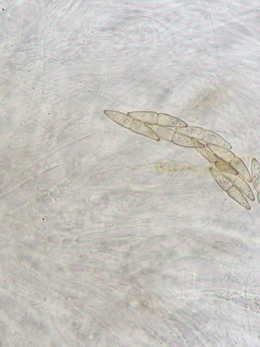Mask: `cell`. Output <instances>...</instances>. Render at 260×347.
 <instances>
[{
  "label": "cell",
  "instance_id": "30bf717a",
  "mask_svg": "<svg viewBox=\"0 0 260 347\" xmlns=\"http://www.w3.org/2000/svg\"><path fill=\"white\" fill-rule=\"evenodd\" d=\"M176 131L177 133L193 138L195 139L203 140L206 130L203 128L198 127H190L177 128Z\"/></svg>",
  "mask_w": 260,
  "mask_h": 347
},
{
  "label": "cell",
  "instance_id": "52a82bcc",
  "mask_svg": "<svg viewBox=\"0 0 260 347\" xmlns=\"http://www.w3.org/2000/svg\"><path fill=\"white\" fill-rule=\"evenodd\" d=\"M207 147L220 160L227 164H230L235 157V154L229 150L221 147L207 144Z\"/></svg>",
  "mask_w": 260,
  "mask_h": 347
},
{
  "label": "cell",
  "instance_id": "9a60e30c",
  "mask_svg": "<svg viewBox=\"0 0 260 347\" xmlns=\"http://www.w3.org/2000/svg\"><path fill=\"white\" fill-rule=\"evenodd\" d=\"M217 168L228 177L229 175L236 177L238 175V172L231 166L220 159L215 164Z\"/></svg>",
  "mask_w": 260,
  "mask_h": 347
},
{
  "label": "cell",
  "instance_id": "ba28073f",
  "mask_svg": "<svg viewBox=\"0 0 260 347\" xmlns=\"http://www.w3.org/2000/svg\"><path fill=\"white\" fill-rule=\"evenodd\" d=\"M209 170L214 180L225 192L233 186L232 182L227 178L222 172L215 168L210 167Z\"/></svg>",
  "mask_w": 260,
  "mask_h": 347
},
{
  "label": "cell",
  "instance_id": "8fae6325",
  "mask_svg": "<svg viewBox=\"0 0 260 347\" xmlns=\"http://www.w3.org/2000/svg\"><path fill=\"white\" fill-rule=\"evenodd\" d=\"M227 193L229 197L236 201L240 206L247 210H251L248 201L235 186L233 185L229 188Z\"/></svg>",
  "mask_w": 260,
  "mask_h": 347
},
{
  "label": "cell",
  "instance_id": "5bb4252c",
  "mask_svg": "<svg viewBox=\"0 0 260 347\" xmlns=\"http://www.w3.org/2000/svg\"><path fill=\"white\" fill-rule=\"evenodd\" d=\"M251 168L254 188L257 193H260V164L255 158L252 160Z\"/></svg>",
  "mask_w": 260,
  "mask_h": 347
},
{
  "label": "cell",
  "instance_id": "277c9868",
  "mask_svg": "<svg viewBox=\"0 0 260 347\" xmlns=\"http://www.w3.org/2000/svg\"><path fill=\"white\" fill-rule=\"evenodd\" d=\"M158 115L156 112L148 111H136L128 114V115L135 120L148 125H157Z\"/></svg>",
  "mask_w": 260,
  "mask_h": 347
},
{
  "label": "cell",
  "instance_id": "7a4b0ae2",
  "mask_svg": "<svg viewBox=\"0 0 260 347\" xmlns=\"http://www.w3.org/2000/svg\"><path fill=\"white\" fill-rule=\"evenodd\" d=\"M203 141L205 143L226 149H231L232 146L221 136L215 132L207 130L205 131Z\"/></svg>",
  "mask_w": 260,
  "mask_h": 347
},
{
  "label": "cell",
  "instance_id": "e0dca14e",
  "mask_svg": "<svg viewBox=\"0 0 260 347\" xmlns=\"http://www.w3.org/2000/svg\"><path fill=\"white\" fill-rule=\"evenodd\" d=\"M257 200L259 203V204L260 205V193H258L257 194Z\"/></svg>",
  "mask_w": 260,
  "mask_h": 347
},
{
  "label": "cell",
  "instance_id": "6da1fadb",
  "mask_svg": "<svg viewBox=\"0 0 260 347\" xmlns=\"http://www.w3.org/2000/svg\"><path fill=\"white\" fill-rule=\"evenodd\" d=\"M172 142L174 144L183 147L195 149L205 147L203 144L195 139L176 132Z\"/></svg>",
  "mask_w": 260,
  "mask_h": 347
},
{
  "label": "cell",
  "instance_id": "2e32d148",
  "mask_svg": "<svg viewBox=\"0 0 260 347\" xmlns=\"http://www.w3.org/2000/svg\"><path fill=\"white\" fill-rule=\"evenodd\" d=\"M196 150L200 154H201L211 164H215L219 158L213 153L211 152L207 149L204 148H200L196 149Z\"/></svg>",
  "mask_w": 260,
  "mask_h": 347
},
{
  "label": "cell",
  "instance_id": "7c38bea8",
  "mask_svg": "<svg viewBox=\"0 0 260 347\" xmlns=\"http://www.w3.org/2000/svg\"><path fill=\"white\" fill-rule=\"evenodd\" d=\"M149 128L160 138L167 141L172 142L176 132L170 129L157 125H149Z\"/></svg>",
  "mask_w": 260,
  "mask_h": 347
},
{
  "label": "cell",
  "instance_id": "8992f818",
  "mask_svg": "<svg viewBox=\"0 0 260 347\" xmlns=\"http://www.w3.org/2000/svg\"><path fill=\"white\" fill-rule=\"evenodd\" d=\"M130 130L135 133L157 141H160V138L149 128V126L139 121L134 120Z\"/></svg>",
  "mask_w": 260,
  "mask_h": 347
},
{
  "label": "cell",
  "instance_id": "5b68a950",
  "mask_svg": "<svg viewBox=\"0 0 260 347\" xmlns=\"http://www.w3.org/2000/svg\"><path fill=\"white\" fill-rule=\"evenodd\" d=\"M157 124L165 128H183L188 126L181 120L164 113L159 114Z\"/></svg>",
  "mask_w": 260,
  "mask_h": 347
},
{
  "label": "cell",
  "instance_id": "3957f363",
  "mask_svg": "<svg viewBox=\"0 0 260 347\" xmlns=\"http://www.w3.org/2000/svg\"><path fill=\"white\" fill-rule=\"evenodd\" d=\"M104 113L114 122L127 129H130L134 120L124 113L106 110Z\"/></svg>",
  "mask_w": 260,
  "mask_h": 347
},
{
  "label": "cell",
  "instance_id": "9c48e42d",
  "mask_svg": "<svg viewBox=\"0 0 260 347\" xmlns=\"http://www.w3.org/2000/svg\"><path fill=\"white\" fill-rule=\"evenodd\" d=\"M230 165L244 179L251 183L252 178L246 166L239 157L235 156Z\"/></svg>",
  "mask_w": 260,
  "mask_h": 347
},
{
  "label": "cell",
  "instance_id": "4fadbf2b",
  "mask_svg": "<svg viewBox=\"0 0 260 347\" xmlns=\"http://www.w3.org/2000/svg\"><path fill=\"white\" fill-rule=\"evenodd\" d=\"M235 186L250 200L254 201V197L251 188L247 183L238 175L233 181Z\"/></svg>",
  "mask_w": 260,
  "mask_h": 347
}]
</instances>
